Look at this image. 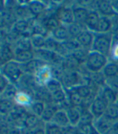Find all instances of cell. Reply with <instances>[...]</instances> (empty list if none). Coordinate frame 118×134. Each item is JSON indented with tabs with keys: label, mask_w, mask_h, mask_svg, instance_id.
Returning <instances> with one entry per match:
<instances>
[{
	"label": "cell",
	"mask_w": 118,
	"mask_h": 134,
	"mask_svg": "<svg viewBox=\"0 0 118 134\" xmlns=\"http://www.w3.org/2000/svg\"><path fill=\"white\" fill-rule=\"evenodd\" d=\"M110 134H118V120L113 122Z\"/></svg>",
	"instance_id": "b9f144b4"
},
{
	"label": "cell",
	"mask_w": 118,
	"mask_h": 134,
	"mask_svg": "<svg viewBox=\"0 0 118 134\" xmlns=\"http://www.w3.org/2000/svg\"><path fill=\"white\" fill-rule=\"evenodd\" d=\"M111 4H112V7L113 8L115 13L116 14V15H118V0H113V1H111Z\"/></svg>",
	"instance_id": "7bdbcfd3"
},
{
	"label": "cell",
	"mask_w": 118,
	"mask_h": 134,
	"mask_svg": "<svg viewBox=\"0 0 118 134\" xmlns=\"http://www.w3.org/2000/svg\"><path fill=\"white\" fill-rule=\"evenodd\" d=\"M0 59H1L2 65L15 59V50L12 49V46L7 42H3L1 44Z\"/></svg>",
	"instance_id": "5bb4252c"
},
{
	"label": "cell",
	"mask_w": 118,
	"mask_h": 134,
	"mask_svg": "<svg viewBox=\"0 0 118 134\" xmlns=\"http://www.w3.org/2000/svg\"><path fill=\"white\" fill-rule=\"evenodd\" d=\"M98 93L101 95V97L104 99V100L107 103L108 105L116 103L118 99V93L112 88L109 87V86L105 85L104 87H100Z\"/></svg>",
	"instance_id": "4fadbf2b"
},
{
	"label": "cell",
	"mask_w": 118,
	"mask_h": 134,
	"mask_svg": "<svg viewBox=\"0 0 118 134\" xmlns=\"http://www.w3.org/2000/svg\"><path fill=\"white\" fill-rule=\"evenodd\" d=\"M34 78L38 83V85L40 86H44L50 81L51 80L53 77V72L51 69V65H45L43 67L38 70V72L35 74Z\"/></svg>",
	"instance_id": "ba28073f"
},
{
	"label": "cell",
	"mask_w": 118,
	"mask_h": 134,
	"mask_svg": "<svg viewBox=\"0 0 118 134\" xmlns=\"http://www.w3.org/2000/svg\"><path fill=\"white\" fill-rule=\"evenodd\" d=\"M102 74L106 80L118 77V63L113 61L109 62L103 69Z\"/></svg>",
	"instance_id": "ffe728a7"
},
{
	"label": "cell",
	"mask_w": 118,
	"mask_h": 134,
	"mask_svg": "<svg viewBox=\"0 0 118 134\" xmlns=\"http://www.w3.org/2000/svg\"><path fill=\"white\" fill-rule=\"evenodd\" d=\"M51 36L57 41L60 43H63L66 41L67 40L71 39L67 26H65L62 24H61L57 28H56L53 32H51Z\"/></svg>",
	"instance_id": "d6986e66"
},
{
	"label": "cell",
	"mask_w": 118,
	"mask_h": 134,
	"mask_svg": "<svg viewBox=\"0 0 118 134\" xmlns=\"http://www.w3.org/2000/svg\"><path fill=\"white\" fill-rule=\"evenodd\" d=\"M112 28V22L109 17L100 16L95 33H109Z\"/></svg>",
	"instance_id": "cb8c5ba5"
},
{
	"label": "cell",
	"mask_w": 118,
	"mask_h": 134,
	"mask_svg": "<svg viewBox=\"0 0 118 134\" xmlns=\"http://www.w3.org/2000/svg\"><path fill=\"white\" fill-rule=\"evenodd\" d=\"M44 87L46 88V90L50 92V94L59 90V89H61L63 87V86L62 84V82L60 80H58V79H56L54 78H53L51 80L49 81Z\"/></svg>",
	"instance_id": "74e56055"
},
{
	"label": "cell",
	"mask_w": 118,
	"mask_h": 134,
	"mask_svg": "<svg viewBox=\"0 0 118 134\" xmlns=\"http://www.w3.org/2000/svg\"><path fill=\"white\" fill-rule=\"evenodd\" d=\"M45 105L46 103L45 102H42L40 100H35L31 105L30 108H29L30 109V112H32L33 114L36 115V116L41 118L45 111Z\"/></svg>",
	"instance_id": "e575fe53"
},
{
	"label": "cell",
	"mask_w": 118,
	"mask_h": 134,
	"mask_svg": "<svg viewBox=\"0 0 118 134\" xmlns=\"http://www.w3.org/2000/svg\"><path fill=\"white\" fill-rule=\"evenodd\" d=\"M56 16L61 24L69 26L74 22L73 9L68 7H62L58 9L56 12Z\"/></svg>",
	"instance_id": "9c48e42d"
},
{
	"label": "cell",
	"mask_w": 118,
	"mask_h": 134,
	"mask_svg": "<svg viewBox=\"0 0 118 134\" xmlns=\"http://www.w3.org/2000/svg\"><path fill=\"white\" fill-rule=\"evenodd\" d=\"M43 124L41 119L40 117L36 116V115L33 114L30 111H28L26 114V116L24 119V129H29V130H36L40 127V124Z\"/></svg>",
	"instance_id": "2e32d148"
},
{
	"label": "cell",
	"mask_w": 118,
	"mask_h": 134,
	"mask_svg": "<svg viewBox=\"0 0 118 134\" xmlns=\"http://www.w3.org/2000/svg\"><path fill=\"white\" fill-rule=\"evenodd\" d=\"M83 80L81 74L78 72L74 70H66L64 71L61 82L65 89L70 90L78 85L85 84Z\"/></svg>",
	"instance_id": "277c9868"
},
{
	"label": "cell",
	"mask_w": 118,
	"mask_h": 134,
	"mask_svg": "<svg viewBox=\"0 0 118 134\" xmlns=\"http://www.w3.org/2000/svg\"><path fill=\"white\" fill-rule=\"evenodd\" d=\"M20 65H21L22 70L24 74L35 76V74L38 72V70H40L41 67H43L45 65H46V63L43 62L42 61L39 60L37 58H34L31 60L30 62L24 63V64H20Z\"/></svg>",
	"instance_id": "7c38bea8"
},
{
	"label": "cell",
	"mask_w": 118,
	"mask_h": 134,
	"mask_svg": "<svg viewBox=\"0 0 118 134\" xmlns=\"http://www.w3.org/2000/svg\"><path fill=\"white\" fill-rule=\"evenodd\" d=\"M100 19V15L97 12L95 9V10H91L84 24L86 29L89 30L92 32H95Z\"/></svg>",
	"instance_id": "9a60e30c"
},
{
	"label": "cell",
	"mask_w": 118,
	"mask_h": 134,
	"mask_svg": "<svg viewBox=\"0 0 118 134\" xmlns=\"http://www.w3.org/2000/svg\"><path fill=\"white\" fill-rule=\"evenodd\" d=\"M44 129L45 134H65V129L56 125L52 122L45 124Z\"/></svg>",
	"instance_id": "8d00e7d4"
},
{
	"label": "cell",
	"mask_w": 118,
	"mask_h": 134,
	"mask_svg": "<svg viewBox=\"0 0 118 134\" xmlns=\"http://www.w3.org/2000/svg\"><path fill=\"white\" fill-rule=\"evenodd\" d=\"M67 93V99L69 100L71 106L77 108H83L84 107V99L80 97L75 91L72 90H67L66 89Z\"/></svg>",
	"instance_id": "7402d4cb"
},
{
	"label": "cell",
	"mask_w": 118,
	"mask_h": 134,
	"mask_svg": "<svg viewBox=\"0 0 118 134\" xmlns=\"http://www.w3.org/2000/svg\"><path fill=\"white\" fill-rule=\"evenodd\" d=\"M18 91L19 90L16 88L15 85L13 83H10L6 87V89L3 92H1V99L14 101Z\"/></svg>",
	"instance_id": "f546056e"
},
{
	"label": "cell",
	"mask_w": 118,
	"mask_h": 134,
	"mask_svg": "<svg viewBox=\"0 0 118 134\" xmlns=\"http://www.w3.org/2000/svg\"><path fill=\"white\" fill-rule=\"evenodd\" d=\"M51 96V101L53 103H55L57 105L62 104L66 99H67V93L64 87L59 89L53 93L50 94Z\"/></svg>",
	"instance_id": "4dcf8cb0"
},
{
	"label": "cell",
	"mask_w": 118,
	"mask_h": 134,
	"mask_svg": "<svg viewBox=\"0 0 118 134\" xmlns=\"http://www.w3.org/2000/svg\"><path fill=\"white\" fill-rule=\"evenodd\" d=\"M59 109H60V108H58V107H57V104H55V103H46L45 111H44L42 116L41 117L42 122L44 124L52 122L56 112Z\"/></svg>",
	"instance_id": "ac0fdd59"
},
{
	"label": "cell",
	"mask_w": 118,
	"mask_h": 134,
	"mask_svg": "<svg viewBox=\"0 0 118 134\" xmlns=\"http://www.w3.org/2000/svg\"><path fill=\"white\" fill-rule=\"evenodd\" d=\"M10 83L11 82H9V80L5 77L3 74H1V78H0V91L3 92Z\"/></svg>",
	"instance_id": "60d3db41"
},
{
	"label": "cell",
	"mask_w": 118,
	"mask_h": 134,
	"mask_svg": "<svg viewBox=\"0 0 118 134\" xmlns=\"http://www.w3.org/2000/svg\"><path fill=\"white\" fill-rule=\"evenodd\" d=\"M112 124L113 122L103 116L100 118L95 119L92 126L99 134H110Z\"/></svg>",
	"instance_id": "52a82bcc"
},
{
	"label": "cell",
	"mask_w": 118,
	"mask_h": 134,
	"mask_svg": "<svg viewBox=\"0 0 118 134\" xmlns=\"http://www.w3.org/2000/svg\"><path fill=\"white\" fill-rule=\"evenodd\" d=\"M113 44V36L109 33H95L92 50L109 57Z\"/></svg>",
	"instance_id": "6da1fadb"
},
{
	"label": "cell",
	"mask_w": 118,
	"mask_h": 134,
	"mask_svg": "<svg viewBox=\"0 0 118 134\" xmlns=\"http://www.w3.org/2000/svg\"><path fill=\"white\" fill-rule=\"evenodd\" d=\"M28 50H33L30 38L20 36L15 41V53L20 52V51H28Z\"/></svg>",
	"instance_id": "484cf974"
},
{
	"label": "cell",
	"mask_w": 118,
	"mask_h": 134,
	"mask_svg": "<svg viewBox=\"0 0 118 134\" xmlns=\"http://www.w3.org/2000/svg\"><path fill=\"white\" fill-rule=\"evenodd\" d=\"M108 106L109 105L104 100L101 95L99 93H97L89 108V111L93 116L94 119H97L104 116Z\"/></svg>",
	"instance_id": "5b68a950"
},
{
	"label": "cell",
	"mask_w": 118,
	"mask_h": 134,
	"mask_svg": "<svg viewBox=\"0 0 118 134\" xmlns=\"http://www.w3.org/2000/svg\"><path fill=\"white\" fill-rule=\"evenodd\" d=\"M35 58L34 50L20 51L15 53V61L19 64H24Z\"/></svg>",
	"instance_id": "4316f807"
},
{
	"label": "cell",
	"mask_w": 118,
	"mask_h": 134,
	"mask_svg": "<svg viewBox=\"0 0 118 134\" xmlns=\"http://www.w3.org/2000/svg\"><path fill=\"white\" fill-rule=\"evenodd\" d=\"M28 10L31 15L37 17L46 11V4L41 1H32L28 5Z\"/></svg>",
	"instance_id": "603a6c76"
},
{
	"label": "cell",
	"mask_w": 118,
	"mask_h": 134,
	"mask_svg": "<svg viewBox=\"0 0 118 134\" xmlns=\"http://www.w3.org/2000/svg\"><path fill=\"white\" fill-rule=\"evenodd\" d=\"M59 44H60V42L57 41L55 39H53V38L51 36H48V37H46V44H45V49L56 53Z\"/></svg>",
	"instance_id": "f35d334b"
},
{
	"label": "cell",
	"mask_w": 118,
	"mask_h": 134,
	"mask_svg": "<svg viewBox=\"0 0 118 134\" xmlns=\"http://www.w3.org/2000/svg\"><path fill=\"white\" fill-rule=\"evenodd\" d=\"M33 50H39L45 48L46 36L40 34H33L30 37Z\"/></svg>",
	"instance_id": "f1b7e54d"
},
{
	"label": "cell",
	"mask_w": 118,
	"mask_h": 134,
	"mask_svg": "<svg viewBox=\"0 0 118 134\" xmlns=\"http://www.w3.org/2000/svg\"><path fill=\"white\" fill-rule=\"evenodd\" d=\"M72 9H73L74 22L84 25L85 21L87 20L90 11H88L87 8H86L84 7H81V6L77 7H74Z\"/></svg>",
	"instance_id": "d4e9b609"
},
{
	"label": "cell",
	"mask_w": 118,
	"mask_h": 134,
	"mask_svg": "<svg viewBox=\"0 0 118 134\" xmlns=\"http://www.w3.org/2000/svg\"><path fill=\"white\" fill-rule=\"evenodd\" d=\"M67 116L71 127H78L81 119V111L79 108L71 107L66 109Z\"/></svg>",
	"instance_id": "44dd1931"
},
{
	"label": "cell",
	"mask_w": 118,
	"mask_h": 134,
	"mask_svg": "<svg viewBox=\"0 0 118 134\" xmlns=\"http://www.w3.org/2000/svg\"><path fill=\"white\" fill-rule=\"evenodd\" d=\"M61 25L60 22H59L58 19L57 18L56 15H53L49 16L45 19V20L44 22L43 26L45 27V28L46 29L47 32H53L56 28H57L59 26Z\"/></svg>",
	"instance_id": "d6a6232c"
},
{
	"label": "cell",
	"mask_w": 118,
	"mask_h": 134,
	"mask_svg": "<svg viewBox=\"0 0 118 134\" xmlns=\"http://www.w3.org/2000/svg\"><path fill=\"white\" fill-rule=\"evenodd\" d=\"M52 123L55 124L56 125L61 127L62 129H66L71 126L66 111V110L62 109V108H60L56 112L55 116L52 120Z\"/></svg>",
	"instance_id": "e0dca14e"
},
{
	"label": "cell",
	"mask_w": 118,
	"mask_h": 134,
	"mask_svg": "<svg viewBox=\"0 0 118 134\" xmlns=\"http://www.w3.org/2000/svg\"><path fill=\"white\" fill-rule=\"evenodd\" d=\"M95 37V32H92L87 29H85L79 36L77 37V42L83 49L91 51Z\"/></svg>",
	"instance_id": "30bf717a"
},
{
	"label": "cell",
	"mask_w": 118,
	"mask_h": 134,
	"mask_svg": "<svg viewBox=\"0 0 118 134\" xmlns=\"http://www.w3.org/2000/svg\"><path fill=\"white\" fill-rule=\"evenodd\" d=\"M108 62H109L108 57L91 50L87 55L84 67L89 73H100L102 72Z\"/></svg>",
	"instance_id": "7a4b0ae2"
},
{
	"label": "cell",
	"mask_w": 118,
	"mask_h": 134,
	"mask_svg": "<svg viewBox=\"0 0 118 134\" xmlns=\"http://www.w3.org/2000/svg\"><path fill=\"white\" fill-rule=\"evenodd\" d=\"M67 27H68L69 35H70V38L71 39H75V40L77 39V37L86 29L84 25L76 23V22H74L71 25L67 26Z\"/></svg>",
	"instance_id": "1f68e13d"
},
{
	"label": "cell",
	"mask_w": 118,
	"mask_h": 134,
	"mask_svg": "<svg viewBox=\"0 0 118 134\" xmlns=\"http://www.w3.org/2000/svg\"><path fill=\"white\" fill-rule=\"evenodd\" d=\"M34 98L35 96L33 91H28L27 90H20L18 91L14 102L18 106L23 107L27 109V108H30L31 105L35 101Z\"/></svg>",
	"instance_id": "8992f818"
},
{
	"label": "cell",
	"mask_w": 118,
	"mask_h": 134,
	"mask_svg": "<svg viewBox=\"0 0 118 134\" xmlns=\"http://www.w3.org/2000/svg\"><path fill=\"white\" fill-rule=\"evenodd\" d=\"M45 126V125H44ZM44 126L43 127H41V128H39L36 130H34L33 132V134H45V129H44Z\"/></svg>",
	"instance_id": "ee69618b"
},
{
	"label": "cell",
	"mask_w": 118,
	"mask_h": 134,
	"mask_svg": "<svg viewBox=\"0 0 118 134\" xmlns=\"http://www.w3.org/2000/svg\"><path fill=\"white\" fill-rule=\"evenodd\" d=\"M2 74L9 80L11 83L16 85L24 76L21 65L15 60L2 65Z\"/></svg>",
	"instance_id": "3957f363"
},
{
	"label": "cell",
	"mask_w": 118,
	"mask_h": 134,
	"mask_svg": "<svg viewBox=\"0 0 118 134\" xmlns=\"http://www.w3.org/2000/svg\"><path fill=\"white\" fill-rule=\"evenodd\" d=\"M95 10L100 14V16L111 18L112 16H116L113 8L111 4V1L107 0H100L95 2Z\"/></svg>",
	"instance_id": "8fae6325"
},
{
	"label": "cell",
	"mask_w": 118,
	"mask_h": 134,
	"mask_svg": "<svg viewBox=\"0 0 118 134\" xmlns=\"http://www.w3.org/2000/svg\"><path fill=\"white\" fill-rule=\"evenodd\" d=\"M15 106L14 101L7 100V99H1L0 101V111L3 116H7L11 114Z\"/></svg>",
	"instance_id": "836d02e7"
},
{
	"label": "cell",
	"mask_w": 118,
	"mask_h": 134,
	"mask_svg": "<svg viewBox=\"0 0 118 134\" xmlns=\"http://www.w3.org/2000/svg\"><path fill=\"white\" fill-rule=\"evenodd\" d=\"M109 57L111 58V61L118 63V41H113Z\"/></svg>",
	"instance_id": "ab89813d"
},
{
	"label": "cell",
	"mask_w": 118,
	"mask_h": 134,
	"mask_svg": "<svg viewBox=\"0 0 118 134\" xmlns=\"http://www.w3.org/2000/svg\"><path fill=\"white\" fill-rule=\"evenodd\" d=\"M29 24L26 20L24 19H19L14 22L12 25V30L15 33L22 36L28 31Z\"/></svg>",
	"instance_id": "83f0119b"
},
{
	"label": "cell",
	"mask_w": 118,
	"mask_h": 134,
	"mask_svg": "<svg viewBox=\"0 0 118 134\" xmlns=\"http://www.w3.org/2000/svg\"><path fill=\"white\" fill-rule=\"evenodd\" d=\"M104 116L112 122L118 120V105L116 103L109 105Z\"/></svg>",
	"instance_id": "d590c367"
}]
</instances>
